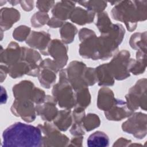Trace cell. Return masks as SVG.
I'll return each instance as SVG.
<instances>
[{"instance_id": "1", "label": "cell", "mask_w": 147, "mask_h": 147, "mask_svg": "<svg viewBox=\"0 0 147 147\" xmlns=\"http://www.w3.org/2000/svg\"><path fill=\"white\" fill-rule=\"evenodd\" d=\"M2 146H43V137L37 126L16 122L7 127L2 134Z\"/></svg>"}, {"instance_id": "2", "label": "cell", "mask_w": 147, "mask_h": 147, "mask_svg": "<svg viewBox=\"0 0 147 147\" xmlns=\"http://www.w3.org/2000/svg\"><path fill=\"white\" fill-rule=\"evenodd\" d=\"M111 11L113 18L123 22L128 30L132 32L137 26V22L146 18V5L142 1H121Z\"/></svg>"}, {"instance_id": "3", "label": "cell", "mask_w": 147, "mask_h": 147, "mask_svg": "<svg viewBox=\"0 0 147 147\" xmlns=\"http://www.w3.org/2000/svg\"><path fill=\"white\" fill-rule=\"evenodd\" d=\"M125 35V29L119 24H113L107 33L98 37L97 52L95 60H105L111 57L116 52Z\"/></svg>"}, {"instance_id": "4", "label": "cell", "mask_w": 147, "mask_h": 147, "mask_svg": "<svg viewBox=\"0 0 147 147\" xmlns=\"http://www.w3.org/2000/svg\"><path fill=\"white\" fill-rule=\"evenodd\" d=\"M69 83L65 69H61L59 74V82L52 89V94L59 106L70 109L76 105V94Z\"/></svg>"}, {"instance_id": "5", "label": "cell", "mask_w": 147, "mask_h": 147, "mask_svg": "<svg viewBox=\"0 0 147 147\" xmlns=\"http://www.w3.org/2000/svg\"><path fill=\"white\" fill-rule=\"evenodd\" d=\"M13 95L15 99H30L34 103H42L46 96L44 91L35 87L33 82L24 80L15 85L13 88Z\"/></svg>"}, {"instance_id": "6", "label": "cell", "mask_w": 147, "mask_h": 147, "mask_svg": "<svg viewBox=\"0 0 147 147\" xmlns=\"http://www.w3.org/2000/svg\"><path fill=\"white\" fill-rule=\"evenodd\" d=\"M146 79H140L137 82L125 96L128 107L133 111L140 106L141 109L146 110Z\"/></svg>"}, {"instance_id": "7", "label": "cell", "mask_w": 147, "mask_h": 147, "mask_svg": "<svg viewBox=\"0 0 147 147\" xmlns=\"http://www.w3.org/2000/svg\"><path fill=\"white\" fill-rule=\"evenodd\" d=\"M79 37L81 41L79 45L80 56L84 58L95 60L98 45V37L95 32L92 30L83 28L79 31Z\"/></svg>"}, {"instance_id": "8", "label": "cell", "mask_w": 147, "mask_h": 147, "mask_svg": "<svg viewBox=\"0 0 147 147\" xmlns=\"http://www.w3.org/2000/svg\"><path fill=\"white\" fill-rule=\"evenodd\" d=\"M43 137V146H68L69 139L61 134L53 125L45 123L44 125H38Z\"/></svg>"}, {"instance_id": "9", "label": "cell", "mask_w": 147, "mask_h": 147, "mask_svg": "<svg viewBox=\"0 0 147 147\" xmlns=\"http://www.w3.org/2000/svg\"><path fill=\"white\" fill-rule=\"evenodd\" d=\"M130 53L126 50H122L117 53L112 60L107 63L114 79L123 80L130 76L127 68Z\"/></svg>"}, {"instance_id": "10", "label": "cell", "mask_w": 147, "mask_h": 147, "mask_svg": "<svg viewBox=\"0 0 147 147\" xmlns=\"http://www.w3.org/2000/svg\"><path fill=\"white\" fill-rule=\"evenodd\" d=\"M122 125V130L136 138L142 139L146 135V115L142 113L132 114Z\"/></svg>"}, {"instance_id": "11", "label": "cell", "mask_w": 147, "mask_h": 147, "mask_svg": "<svg viewBox=\"0 0 147 147\" xmlns=\"http://www.w3.org/2000/svg\"><path fill=\"white\" fill-rule=\"evenodd\" d=\"M11 111L14 115L20 117L28 122H31L36 118V111L34 102L30 99H15Z\"/></svg>"}, {"instance_id": "12", "label": "cell", "mask_w": 147, "mask_h": 147, "mask_svg": "<svg viewBox=\"0 0 147 147\" xmlns=\"http://www.w3.org/2000/svg\"><path fill=\"white\" fill-rule=\"evenodd\" d=\"M86 68V66L83 63L74 61L70 63L65 69L68 80L74 91L82 87H88L83 79Z\"/></svg>"}, {"instance_id": "13", "label": "cell", "mask_w": 147, "mask_h": 147, "mask_svg": "<svg viewBox=\"0 0 147 147\" xmlns=\"http://www.w3.org/2000/svg\"><path fill=\"white\" fill-rule=\"evenodd\" d=\"M58 70L53 60L47 59L42 61L37 76L40 84L44 88H50L56 80V73Z\"/></svg>"}, {"instance_id": "14", "label": "cell", "mask_w": 147, "mask_h": 147, "mask_svg": "<svg viewBox=\"0 0 147 147\" xmlns=\"http://www.w3.org/2000/svg\"><path fill=\"white\" fill-rule=\"evenodd\" d=\"M47 52L48 55L53 57V62L58 69L66 64L68 60L67 47L63 42L57 39L52 40L48 47Z\"/></svg>"}, {"instance_id": "15", "label": "cell", "mask_w": 147, "mask_h": 147, "mask_svg": "<svg viewBox=\"0 0 147 147\" xmlns=\"http://www.w3.org/2000/svg\"><path fill=\"white\" fill-rule=\"evenodd\" d=\"M56 102L53 96H46L42 103L36 105L35 109L37 114L40 115L43 120L47 121L54 120L59 112L56 107Z\"/></svg>"}, {"instance_id": "16", "label": "cell", "mask_w": 147, "mask_h": 147, "mask_svg": "<svg viewBox=\"0 0 147 147\" xmlns=\"http://www.w3.org/2000/svg\"><path fill=\"white\" fill-rule=\"evenodd\" d=\"M133 113V111L128 107L126 102L119 99H115L112 107L105 112V117L110 121H121L130 117Z\"/></svg>"}, {"instance_id": "17", "label": "cell", "mask_w": 147, "mask_h": 147, "mask_svg": "<svg viewBox=\"0 0 147 147\" xmlns=\"http://www.w3.org/2000/svg\"><path fill=\"white\" fill-rule=\"evenodd\" d=\"M50 37L49 34L45 32L32 31L26 42L30 47L40 50L43 55L47 56L48 47L51 42Z\"/></svg>"}, {"instance_id": "18", "label": "cell", "mask_w": 147, "mask_h": 147, "mask_svg": "<svg viewBox=\"0 0 147 147\" xmlns=\"http://www.w3.org/2000/svg\"><path fill=\"white\" fill-rule=\"evenodd\" d=\"M21 48L16 42H11L4 51L1 50V63H4L7 67H10L21 61Z\"/></svg>"}, {"instance_id": "19", "label": "cell", "mask_w": 147, "mask_h": 147, "mask_svg": "<svg viewBox=\"0 0 147 147\" xmlns=\"http://www.w3.org/2000/svg\"><path fill=\"white\" fill-rule=\"evenodd\" d=\"M20 18V12L15 9L5 7L1 10V29L6 30Z\"/></svg>"}, {"instance_id": "20", "label": "cell", "mask_w": 147, "mask_h": 147, "mask_svg": "<svg viewBox=\"0 0 147 147\" xmlns=\"http://www.w3.org/2000/svg\"><path fill=\"white\" fill-rule=\"evenodd\" d=\"M74 6L75 2L71 1H61L57 3L52 11L53 17L63 22L70 18Z\"/></svg>"}, {"instance_id": "21", "label": "cell", "mask_w": 147, "mask_h": 147, "mask_svg": "<svg viewBox=\"0 0 147 147\" xmlns=\"http://www.w3.org/2000/svg\"><path fill=\"white\" fill-rule=\"evenodd\" d=\"M115 98L111 90L109 88H102L99 90L98 96V107L105 111L109 110L113 105Z\"/></svg>"}, {"instance_id": "22", "label": "cell", "mask_w": 147, "mask_h": 147, "mask_svg": "<svg viewBox=\"0 0 147 147\" xmlns=\"http://www.w3.org/2000/svg\"><path fill=\"white\" fill-rule=\"evenodd\" d=\"M94 17V12L77 7L72 11L70 16V20L73 22L83 25L92 22Z\"/></svg>"}, {"instance_id": "23", "label": "cell", "mask_w": 147, "mask_h": 147, "mask_svg": "<svg viewBox=\"0 0 147 147\" xmlns=\"http://www.w3.org/2000/svg\"><path fill=\"white\" fill-rule=\"evenodd\" d=\"M137 60L130 59L128 64V70L134 75L143 73L146 68V52L138 50L136 53Z\"/></svg>"}, {"instance_id": "24", "label": "cell", "mask_w": 147, "mask_h": 147, "mask_svg": "<svg viewBox=\"0 0 147 147\" xmlns=\"http://www.w3.org/2000/svg\"><path fill=\"white\" fill-rule=\"evenodd\" d=\"M95 69L99 86H113L114 84V78L110 71L107 63L98 66Z\"/></svg>"}, {"instance_id": "25", "label": "cell", "mask_w": 147, "mask_h": 147, "mask_svg": "<svg viewBox=\"0 0 147 147\" xmlns=\"http://www.w3.org/2000/svg\"><path fill=\"white\" fill-rule=\"evenodd\" d=\"M72 122V115L69 109L59 111L53 120L54 125L61 131H66L71 125Z\"/></svg>"}, {"instance_id": "26", "label": "cell", "mask_w": 147, "mask_h": 147, "mask_svg": "<svg viewBox=\"0 0 147 147\" xmlns=\"http://www.w3.org/2000/svg\"><path fill=\"white\" fill-rule=\"evenodd\" d=\"M87 145L89 147H105L109 145V138L103 131H96L91 134L88 138Z\"/></svg>"}, {"instance_id": "27", "label": "cell", "mask_w": 147, "mask_h": 147, "mask_svg": "<svg viewBox=\"0 0 147 147\" xmlns=\"http://www.w3.org/2000/svg\"><path fill=\"white\" fill-rule=\"evenodd\" d=\"M82 87L76 91V105L75 107L84 110L90 103V94L87 88Z\"/></svg>"}, {"instance_id": "28", "label": "cell", "mask_w": 147, "mask_h": 147, "mask_svg": "<svg viewBox=\"0 0 147 147\" xmlns=\"http://www.w3.org/2000/svg\"><path fill=\"white\" fill-rule=\"evenodd\" d=\"M77 29L75 26L69 22H65L61 27L60 33L63 42L69 44L72 42L75 34L77 33Z\"/></svg>"}, {"instance_id": "29", "label": "cell", "mask_w": 147, "mask_h": 147, "mask_svg": "<svg viewBox=\"0 0 147 147\" xmlns=\"http://www.w3.org/2000/svg\"><path fill=\"white\" fill-rule=\"evenodd\" d=\"M146 33H136L133 34L130 40V45L131 47L134 49H137L146 52Z\"/></svg>"}, {"instance_id": "30", "label": "cell", "mask_w": 147, "mask_h": 147, "mask_svg": "<svg viewBox=\"0 0 147 147\" xmlns=\"http://www.w3.org/2000/svg\"><path fill=\"white\" fill-rule=\"evenodd\" d=\"M101 34L108 32L112 28L113 24L109 19L106 12H102L98 15V21L96 24Z\"/></svg>"}, {"instance_id": "31", "label": "cell", "mask_w": 147, "mask_h": 147, "mask_svg": "<svg viewBox=\"0 0 147 147\" xmlns=\"http://www.w3.org/2000/svg\"><path fill=\"white\" fill-rule=\"evenodd\" d=\"M100 125L99 117L95 114H88L83 120V126L87 131L94 130Z\"/></svg>"}, {"instance_id": "32", "label": "cell", "mask_w": 147, "mask_h": 147, "mask_svg": "<svg viewBox=\"0 0 147 147\" xmlns=\"http://www.w3.org/2000/svg\"><path fill=\"white\" fill-rule=\"evenodd\" d=\"M78 3L87 7L88 10L94 13H102L107 6V2L105 1H80Z\"/></svg>"}, {"instance_id": "33", "label": "cell", "mask_w": 147, "mask_h": 147, "mask_svg": "<svg viewBox=\"0 0 147 147\" xmlns=\"http://www.w3.org/2000/svg\"><path fill=\"white\" fill-rule=\"evenodd\" d=\"M49 21V16L44 12L38 11L31 18L32 25L34 27H40L48 23Z\"/></svg>"}, {"instance_id": "34", "label": "cell", "mask_w": 147, "mask_h": 147, "mask_svg": "<svg viewBox=\"0 0 147 147\" xmlns=\"http://www.w3.org/2000/svg\"><path fill=\"white\" fill-rule=\"evenodd\" d=\"M30 29L29 27L25 25H21L13 31V36L14 39L19 41H23L25 40L30 34Z\"/></svg>"}, {"instance_id": "35", "label": "cell", "mask_w": 147, "mask_h": 147, "mask_svg": "<svg viewBox=\"0 0 147 147\" xmlns=\"http://www.w3.org/2000/svg\"><path fill=\"white\" fill-rule=\"evenodd\" d=\"M54 1H37V7L42 12H47L53 6Z\"/></svg>"}, {"instance_id": "36", "label": "cell", "mask_w": 147, "mask_h": 147, "mask_svg": "<svg viewBox=\"0 0 147 147\" xmlns=\"http://www.w3.org/2000/svg\"><path fill=\"white\" fill-rule=\"evenodd\" d=\"M83 140V137H82V136H78L77 137L73 138L70 142L71 144H69L68 146H82Z\"/></svg>"}, {"instance_id": "37", "label": "cell", "mask_w": 147, "mask_h": 147, "mask_svg": "<svg viewBox=\"0 0 147 147\" xmlns=\"http://www.w3.org/2000/svg\"><path fill=\"white\" fill-rule=\"evenodd\" d=\"M130 143H131L130 140H126V139L122 137L121 138H119L118 140H117V141L115 142H114L113 146H129Z\"/></svg>"}]
</instances>
